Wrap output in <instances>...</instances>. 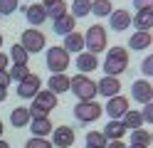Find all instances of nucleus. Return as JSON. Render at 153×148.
Returning a JSON list of instances; mask_svg holds the SVG:
<instances>
[{
    "label": "nucleus",
    "instance_id": "42",
    "mask_svg": "<svg viewBox=\"0 0 153 148\" xmlns=\"http://www.w3.org/2000/svg\"><path fill=\"white\" fill-rule=\"evenodd\" d=\"M3 131H5V126H3V121H0V138H3Z\"/></svg>",
    "mask_w": 153,
    "mask_h": 148
},
{
    "label": "nucleus",
    "instance_id": "38",
    "mask_svg": "<svg viewBox=\"0 0 153 148\" xmlns=\"http://www.w3.org/2000/svg\"><path fill=\"white\" fill-rule=\"evenodd\" d=\"M106 148H126L123 141H106Z\"/></svg>",
    "mask_w": 153,
    "mask_h": 148
},
{
    "label": "nucleus",
    "instance_id": "40",
    "mask_svg": "<svg viewBox=\"0 0 153 148\" xmlns=\"http://www.w3.org/2000/svg\"><path fill=\"white\" fill-rule=\"evenodd\" d=\"M5 99H7V89H3V86H0V104H3Z\"/></svg>",
    "mask_w": 153,
    "mask_h": 148
},
{
    "label": "nucleus",
    "instance_id": "13",
    "mask_svg": "<svg viewBox=\"0 0 153 148\" xmlns=\"http://www.w3.org/2000/svg\"><path fill=\"white\" fill-rule=\"evenodd\" d=\"M119 91H121V82H119V77H104V79H99V82H97V94L106 96V99L116 96Z\"/></svg>",
    "mask_w": 153,
    "mask_h": 148
},
{
    "label": "nucleus",
    "instance_id": "16",
    "mask_svg": "<svg viewBox=\"0 0 153 148\" xmlns=\"http://www.w3.org/2000/svg\"><path fill=\"white\" fill-rule=\"evenodd\" d=\"M109 25H111V30H116V32H123V30L131 25V13L128 10H111Z\"/></svg>",
    "mask_w": 153,
    "mask_h": 148
},
{
    "label": "nucleus",
    "instance_id": "30",
    "mask_svg": "<svg viewBox=\"0 0 153 148\" xmlns=\"http://www.w3.org/2000/svg\"><path fill=\"white\" fill-rule=\"evenodd\" d=\"M111 10V0H91V13L97 17H109Z\"/></svg>",
    "mask_w": 153,
    "mask_h": 148
},
{
    "label": "nucleus",
    "instance_id": "23",
    "mask_svg": "<svg viewBox=\"0 0 153 148\" xmlns=\"http://www.w3.org/2000/svg\"><path fill=\"white\" fill-rule=\"evenodd\" d=\"M151 45H153L151 32H133V35L128 37V47H131V49H146V47H151Z\"/></svg>",
    "mask_w": 153,
    "mask_h": 148
},
{
    "label": "nucleus",
    "instance_id": "6",
    "mask_svg": "<svg viewBox=\"0 0 153 148\" xmlns=\"http://www.w3.org/2000/svg\"><path fill=\"white\" fill-rule=\"evenodd\" d=\"M101 114H104V109L97 101H79V104H74V118H76V121H82V123L97 121Z\"/></svg>",
    "mask_w": 153,
    "mask_h": 148
},
{
    "label": "nucleus",
    "instance_id": "33",
    "mask_svg": "<svg viewBox=\"0 0 153 148\" xmlns=\"http://www.w3.org/2000/svg\"><path fill=\"white\" fill-rule=\"evenodd\" d=\"M25 148H54L52 141H47V138H37V136H30V141L25 143Z\"/></svg>",
    "mask_w": 153,
    "mask_h": 148
},
{
    "label": "nucleus",
    "instance_id": "34",
    "mask_svg": "<svg viewBox=\"0 0 153 148\" xmlns=\"http://www.w3.org/2000/svg\"><path fill=\"white\" fill-rule=\"evenodd\" d=\"M141 72H143V79H148V77L153 74V54H148V57L141 62Z\"/></svg>",
    "mask_w": 153,
    "mask_h": 148
},
{
    "label": "nucleus",
    "instance_id": "5",
    "mask_svg": "<svg viewBox=\"0 0 153 148\" xmlns=\"http://www.w3.org/2000/svg\"><path fill=\"white\" fill-rule=\"evenodd\" d=\"M45 59H47V69L52 74H64L67 67L72 64V57H69V52L64 47H50Z\"/></svg>",
    "mask_w": 153,
    "mask_h": 148
},
{
    "label": "nucleus",
    "instance_id": "17",
    "mask_svg": "<svg viewBox=\"0 0 153 148\" xmlns=\"http://www.w3.org/2000/svg\"><path fill=\"white\" fill-rule=\"evenodd\" d=\"M25 17H27V22L30 25H42L45 20H47V10L42 3H30L25 7Z\"/></svg>",
    "mask_w": 153,
    "mask_h": 148
},
{
    "label": "nucleus",
    "instance_id": "9",
    "mask_svg": "<svg viewBox=\"0 0 153 148\" xmlns=\"http://www.w3.org/2000/svg\"><path fill=\"white\" fill-rule=\"evenodd\" d=\"M42 89V79L37 77V74H27L22 82H17V96L20 99H35V94Z\"/></svg>",
    "mask_w": 153,
    "mask_h": 148
},
{
    "label": "nucleus",
    "instance_id": "37",
    "mask_svg": "<svg viewBox=\"0 0 153 148\" xmlns=\"http://www.w3.org/2000/svg\"><path fill=\"white\" fill-rule=\"evenodd\" d=\"M133 5H136V10H148L153 7V0H133Z\"/></svg>",
    "mask_w": 153,
    "mask_h": 148
},
{
    "label": "nucleus",
    "instance_id": "14",
    "mask_svg": "<svg viewBox=\"0 0 153 148\" xmlns=\"http://www.w3.org/2000/svg\"><path fill=\"white\" fill-rule=\"evenodd\" d=\"M74 67L79 69V74H87V72H94V69L99 67V59L91 52H79L76 59H74Z\"/></svg>",
    "mask_w": 153,
    "mask_h": 148
},
{
    "label": "nucleus",
    "instance_id": "26",
    "mask_svg": "<svg viewBox=\"0 0 153 148\" xmlns=\"http://www.w3.org/2000/svg\"><path fill=\"white\" fill-rule=\"evenodd\" d=\"M151 143H153V136H151V131H146V128H136V131H131V146L148 148Z\"/></svg>",
    "mask_w": 153,
    "mask_h": 148
},
{
    "label": "nucleus",
    "instance_id": "44",
    "mask_svg": "<svg viewBox=\"0 0 153 148\" xmlns=\"http://www.w3.org/2000/svg\"><path fill=\"white\" fill-rule=\"evenodd\" d=\"M0 47H3V35H0Z\"/></svg>",
    "mask_w": 153,
    "mask_h": 148
},
{
    "label": "nucleus",
    "instance_id": "41",
    "mask_svg": "<svg viewBox=\"0 0 153 148\" xmlns=\"http://www.w3.org/2000/svg\"><path fill=\"white\" fill-rule=\"evenodd\" d=\"M0 148H10V143H7L5 138H0Z\"/></svg>",
    "mask_w": 153,
    "mask_h": 148
},
{
    "label": "nucleus",
    "instance_id": "15",
    "mask_svg": "<svg viewBox=\"0 0 153 148\" xmlns=\"http://www.w3.org/2000/svg\"><path fill=\"white\" fill-rule=\"evenodd\" d=\"M74 27H76V20L69 15V10L62 15V17H57V20H52V30H54V35H69V32H74Z\"/></svg>",
    "mask_w": 153,
    "mask_h": 148
},
{
    "label": "nucleus",
    "instance_id": "20",
    "mask_svg": "<svg viewBox=\"0 0 153 148\" xmlns=\"http://www.w3.org/2000/svg\"><path fill=\"white\" fill-rule=\"evenodd\" d=\"M101 133H104V138H106V141H121V138L126 136V128H123L121 121H114V118H111V121L104 126Z\"/></svg>",
    "mask_w": 153,
    "mask_h": 148
},
{
    "label": "nucleus",
    "instance_id": "25",
    "mask_svg": "<svg viewBox=\"0 0 153 148\" xmlns=\"http://www.w3.org/2000/svg\"><path fill=\"white\" fill-rule=\"evenodd\" d=\"M10 121L15 128H25L27 123H30V111H27V106H17L10 111Z\"/></svg>",
    "mask_w": 153,
    "mask_h": 148
},
{
    "label": "nucleus",
    "instance_id": "8",
    "mask_svg": "<svg viewBox=\"0 0 153 148\" xmlns=\"http://www.w3.org/2000/svg\"><path fill=\"white\" fill-rule=\"evenodd\" d=\"M131 99L136 104L153 101V84L148 82V79H136V82L131 84Z\"/></svg>",
    "mask_w": 153,
    "mask_h": 148
},
{
    "label": "nucleus",
    "instance_id": "10",
    "mask_svg": "<svg viewBox=\"0 0 153 148\" xmlns=\"http://www.w3.org/2000/svg\"><path fill=\"white\" fill-rule=\"evenodd\" d=\"M104 111L109 114V118H114V121H121V116L128 111V99H126V96H121V94L106 99V106H104Z\"/></svg>",
    "mask_w": 153,
    "mask_h": 148
},
{
    "label": "nucleus",
    "instance_id": "2",
    "mask_svg": "<svg viewBox=\"0 0 153 148\" xmlns=\"http://www.w3.org/2000/svg\"><path fill=\"white\" fill-rule=\"evenodd\" d=\"M69 91L79 99V101H94V99H97V82L89 79L87 74L69 77Z\"/></svg>",
    "mask_w": 153,
    "mask_h": 148
},
{
    "label": "nucleus",
    "instance_id": "32",
    "mask_svg": "<svg viewBox=\"0 0 153 148\" xmlns=\"http://www.w3.org/2000/svg\"><path fill=\"white\" fill-rule=\"evenodd\" d=\"M20 7V0H0V15H13Z\"/></svg>",
    "mask_w": 153,
    "mask_h": 148
},
{
    "label": "nucleus",
    "instance_id": "22",
    "mask_svg": "<svg viewBox=\"0 0 153 148\" xmlns=\"http://www.w3.org/2000/svg\"><path fill=\"white\" fill-rule=\"evenodd\" d=\"M121 123H123V128L126 131H136V128H143V116H141V111H128L121 116Z\"/></svg>",
    "mask_w": 153,
    "mask_h": 148
},
{
    "label": "nucleus",
    "instance_id": "19",
    "mask_svg": "<svg viewBox=\"0 0 153 148\" xmlns=\"http://www.w3.org/2000/svg\"><path fill=\"white\" fill-rule=\"evenodd\" d=\"M30 131H32V136H37V138H47L52 133V121L50 118H30Z\"/></svg>",
    "mask_w": 153,
    "mask_h": 148
},
{
    "label": "nucleus",
    "instance_id": "28",
    "mask_svg": "<svg viewBox=\"0 0 153 148\" xmlns=\"http://www.w3.org/2000/svg\"><path fill=\"white\" fill-rule=\"evenodd\" d=\"M7 59H13V64H27V59H30V54L25 52V47L17 42L10 47V54H7Z\"/></svg>",
    "mask_w": 153,
    "mask_h": 148
},
{
    "label": "nucleus",
    "instance_id": "36",
    "mask_svg": "<svg viewBox=\"0 0 153 148\" xmlns=\"http://www.w3.org/2000/svg\"><path fill=\"white\" fill-rule=\"evenodd\" d=\"M13 82H10V74H7V69H0V86L3 89H7Z\"/></svg>",
    "mask_w": 153,
    "mask_h": 148
},
{
    "label": "nucleus",
    "instance_id": "35",
    "mask_svg": "<svg viewBox=\"0 0 153 148\" xmlns=\"http://www.w3.org/2000/svg\"><path fill=\"white\" fill-rule=\"evenodd\" d=\"M141 116H143V123H153V101L143 104V111H141Z\"/></svg>",
    "mask_w": 153,
    "mask_h": 148
},
{
    "label": "nucleus",
    "instance_id": "39",
    "mask_svg": "<svg viewBox=\"0 0 153 148\" xmlns=\"http://www.w3.org/2000/svg\"><path fill=\"white\" fill-rule=\"evenodd\" d=\"M7 62H10V59H7V54L0 52V69H7Z\"/></svg>",
    "mask_w": 153,
    "mask_h": 148
},
{
    "label": "nucleus",
    "instance_id": "7",
    "mask_svg": "<svg viewBox=\"0 0 153 148\" xmlns=\"http://www.w3.org/2000/svg\"><path fill=\"white\" fill-rule=\"evenodd\" d=\"M45 35L40 32L37 27H30V30H25V32L20 35V45L25 47V52L27 54H37V52H42L45 49Z\"/></svg>",
    "mask_w": 153,
    "mask_h": 148
},
{
    "label": "nucleus",
    "instance_id": "11",
    "mask_svg": "<svg viewBox=\"0 0 153 148\" xmlns=\"http://www.w3.org/2000/svg\"><path fill=\"white\" fill-rule=\"evenodd\" d=\"M52 146H57V148L74 146V128L72 126H57V128H52Z\"/></svg>",
    "mask_w": 153,
    "mask_h": 148
},
{
    "label": "nucleus",
    "instance_id": "29",
    "mask_svg": "<svg viewBox=\"0 0 153 148\" xmlns=\"http://www.w3.org/2000/svg\"><path fill=\"white\" fill-rule=\"evenodd\" d=\"M84 148H106V138H104L101 131H89L87 138H84Z\"/></svg>",
    "mask_w": 153,
    "mask_h": 148
},
{
    "label": "nucleus",
    "instance_id": "12",
    "mask_svg": "<svg viewBox=\"0 0 153 148\" xmlns=\"http://www.w3.org/2000/svg\"><path fill=\"white\" fill-rule=\"evenodd\" d=\"M131 25L136 27V32H151V27H153V7L136 10V15L131 17Z\"/></svg>",
    "mask_w": 153,
    "mask_h": 148
},
{
    "label": "nucleus",
    "instance_id": "43",
    "mask_svg": "<svg viewBox=\"0 0 153 148\" xmlns=\"http://www.w3.org/2000/svg\"><path fill=\"white\" fill-rule=\"evenodd\" d=\"M126 148H141V146H126Z\"/></svg>",
    "mask_w": 153,
    "mask_h": 148
},
{
    "label": "nucleus",
    "instance_id": "18",
    "mask_svg": "<svg viewBox=\"0 0 153 148\" xmlns=\"http://www.w3.org/2000/svg\"><path fill=\"white\" fill-rule=\"evenodd\" d=\"M62 47H64L69 54H79V52H84V35L76 32V30H74V32H69V35H64Z\"/></svg>",
    "mask_w": 153,
    "mask_h": 148
},
{
    "label": "nucleus",
    "instance_id": "1",
    "mask_svg": "<svg viewBox=\"0 0 153 148\" xmlns=\"http://www.w3.org/2000/svg\"><path fill=\"white\" fill-rule=\"evenodd\" d=\"M104 72L106 77H119L128 69V49L126 47H111L106 52V59H104Z\"/></svg>",
    "mask_w": 153,
    "mask_h": 148
},
{
    "label": "nucleus",
    "instance_id": "3",
    "mask_svg": "<svg viewBox=\"0 0 153 148\" xmlns=\"http://www.w3.org/2000/svg\"><path fill=\"white\" fill-rule=\"evenodd\" d=\"M57 106V94H52L50 89H40L32 99V106L27 109L30 118H47V114Z\"/></svg>",
    "mask_w": 153,
    "mask_h": 148
},
{
    "label": "nucleus",
    "instance_id": "31",
    "mask_svg": "<svg viewBox=\"0 0 153 148\" xmlns=\"http://www.w3.org/2000/svg\"><path fill=\"white\" fill-rule=\"evenodd\" d=\"M7 74H10V82H22V79L30 74V69H27V64H13L7 69Z\"/></svg>",
    "mask_w": 153,
    "mask_h": 148
},
{
    "label": "nucleus",
    "instance_id": "4",
    "mask_svg": "<svg viewBox=\"0 0 153 148\" xmlns=\"http://www.w3.org/2000/svg\"><path fill=\"white\" fill-rule=\"evenodd\" d=\"M106 49V30L101 25H89V30L84 32V52L99 54Z\"/></svg>",
    "mask_w": 153,
    "mask_h": 148
},
{
    "label": "nucleus",
    "instance_id": "21",
    "mask_svg": "<svg viewBox=\"0 0 153 148\" xmlns=\"http://www.w3.org/2000/svg\"><path fill=\"white\" fill-rule=\"evenodd\" d=\"M47 89H50L52 94H64V91H69V77H67V74H52L50 82H47Z\"/></svg>",
    "mask_w": 153,
    "mask_h": 148
},
{
    "label": "nucleus",
    "instance_id": "27",
    "mask_svg": "<svg viewBox=\"0 0 153 148\" xmlns=\"http://www.w3.org/2000/svg\"><path fill=\"white\" fill-rule=\"evenodd\" d=\"M91 13V0H74L72 3V17L76 20V17H87Z\"/></svg>",
    "mask_w": 153,
    "mask_h": 148
},
{
    "label": "nucleus",
    "instance_id": "45",
    "mask_svg": "<svg viewBox=\"0 0 153 148\" xmlns=\"http://www.w3.org/2000/svg\"><path fill=\"white\" fill-rule=\"evenodd\" d=\"M27 3H35V0H27Z\"/></svg>",
    "mask_w": 153,
    "mask_h": 148
},
{
    "label": "nucleus",
    "instance_id": "24",
    "mask_svg": "<svg viewBox=\"0 0 153 148\" xmlns=\"http://www.w3.org/2000/svg\"><path fill=\"white\" fill-rule=\"evenodd\" d=\"M42 5H45V10H47V17H52V20L62 17V15L67 13L64 0H42Z\"/></svg>",
    "mask_w": 153,
    "mask_h": 148
}]
</instances>
